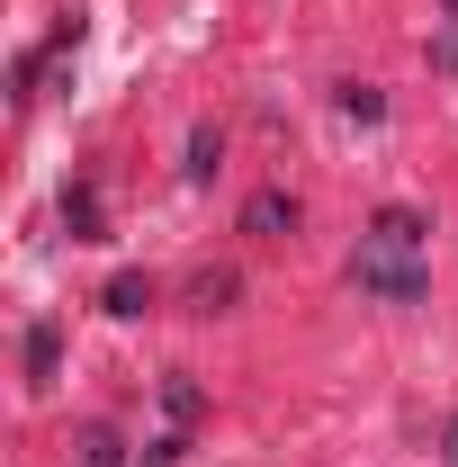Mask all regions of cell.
Listing matches in <instances>:
<instances>
[{
	"label": "cell",
	"instance_id": "6da1fadb",
	"mask_svg": "<svg viewBox=\"0 0 458 467\" xmlns=\"http://www.w3.org/2000/svg\"><path fill=\"white\" fill-rule=\"evenodd\" d=\"M350 288L378 296V306H422V296H432V261H422V252H404V243L359 234V252H350Z\"/></svg>",
	"mask_w": 458,
	"mask_h": 467
},
{
	"label": "cell",
	"instance_id": "7a4b0ae2",
	"mask_svg": "<svg viewBox=\"0 0 458 467\" xmlns=\"http://www.w3.org/2000/svg\"><path fill=\"white\" fill-rule=\"evenodd\" d=\"M243 234H252V243H287V234H297V198H287V189H261V198L243 207Z\"/></svg>",
	"mask_w": 458,
	"mask_h": 467
},
{
	"label": "cell",
	"instance_id": "3957f363",
	"mask_svg": "<svg viewBox=\"0 0 458 467\" xmlns=\"http://www.w3.org/2000/svg\"><path fill=\"white\" fill-rule=\"evenodd\" d=\"M55 368H63V333L55 324H27V387H55Z\"/></svg>",
	"mask_w": 458,
	"mask_h": 467
},
{
	"label": "cell",
	"instance_id": "277c9868",
	"mask_svg": "<svg viewBox=\"0 0 458 467\" xmlns=\"http://www.w3.org/2000/svg\"><path fill=\"white\" fill-rule=\"evenodd\" d=\"M369 234H378V243H404V252H422V243H432V225H422L413 207H378V216H369Z\"/></svg>",
	"mask_w": 458,
	"mask_h": 467
},
{
	"label": "cell",
	"instance_id": "5b68a950",
	"mask_svg": "<svg viewBox=\"0 0 458 467\" xmlns=\"http://www.w3.org/2000/svg\"><path fill=\"white\" fill-rule=\"evenodd\" d=\"M144 306H153V279H144V270H117L109 279V315H144Z\"/></svg>",
	"mask_w": 458,
	"mask_h": 467
},
{
	"label": "cell",
	"instance_id": "8992f818",
	"mask_svg": "<svg viewBox=\"0 0 458 467\" xmlns=\"http://www.w3.org/2000/svg\"><path fill=\"white\" fill-rule=\"evenodd\" d=\"M216 153H225V135H216V126H198V135H189V162H180V171H189V180H216Z\"/></svg>",
	"mask_w": 458,
	"mask_h": 467
},
{
	"label": "cell",
	"instance_id": "52a82bcc",
	"mask_svg": "<svg viewBox=\"0 0 458 467\" xmlns=\"http://www.w3.org/2000/svg\"><path fill=\"white\" fill-rule=\"evenodd\" d=\"M63 225L90 243V234H99V189H72V198H63Z\"/></svg>",
	"mask_w": 458,
	"mask_h": 467
},
{
	"label": "cell",
	"instance_id": "ba28073f",
	"mask_svg": "<svg viewBox=\"0 0 458 467\" xmlns=\"http://www.w3.org/2000/svg\"><path fill=\"white\" fill-rule=\"evenodd\" d=\"M162 405H172V422H189V413L207 405V396H198V387H189V368H172V378H162Z\"/></svg>",
	"mask_w": 458,
	"mask_h": 467
},
{
	"label": "cell",
	"instance_id": "9c48e42d",
	"mask_svg": "<svg viewBox=\"0 0 458 467\" xmlns=\"http://www.w3.org/2000/svg\"><path fill=\"white\" fill-rule=\"evenodd\" d=\"M81 467H126V450H117V431H90V441H81Z\"/></svg>",
	"mask_w": 458,
	"mask_h": 467
},
{
	"label": "cell",
	"instance_id": "30bf717a",
	"mask_svg": "<svg viewBox=\"0 0 458 467\" xmlns=\"http://www.w3.org/2000/svg\"><path fill=\"white\" fill-rule=\"evenodd\" d=\"M342 109H350V117H387V99H378L369 81H350V90H342Z\"/></svg>",
	"mask_w": 458,
	"mask_h": 467
},
{
	"label": "cell",
	"instance_id": "8fae6325",
	"mask_svg": "<svg viewBox=\"0 0 458 467\" xmlns=\"http://www.w3.org/2000/svg\"><path fill=\"white\" fill-rule=\"evenodd\" d=\"M189 296H198V315H216V306H225V296H234V279H225V270H216V279H198V288H189Z\"/></svg>",
	"mask_w": 458,
	"mask_h": 467
}]
</instances>
